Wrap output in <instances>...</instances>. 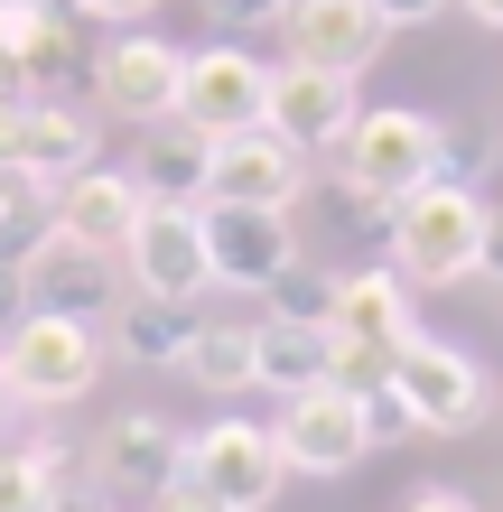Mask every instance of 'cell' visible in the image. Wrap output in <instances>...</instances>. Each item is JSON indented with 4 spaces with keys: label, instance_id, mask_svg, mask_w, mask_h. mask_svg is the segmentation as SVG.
I'll return each instance as SVG.
<instances>
[{
    "label": "cell",
    "instance_id": "7c38bea8",
    "mask_svg": "<svg viewBox=\"0 0 503 512\" xmlns=\"http://www.w3.org/2000/svg\"><path fill=\"white\" fill-rule=\"evenodd\" d=\"M280 38L299 66H336V75H364L382 56V10L373 0H280Z\"/></svg>",
    "mask_w": 503,
    "mask_h": 512
},
{
    "label": "cell",
    "instance_id": "5b68a950",
    "mask_svg": "<svg viewBox=\"0 0 503 512\" xmlns=\"http://www.w3.org/2000/svg\"><path fill=\"white\" fill-rule=\"evenodd\" d=\"M122 280L140 298H168V308H196L215 289V252H205V205H140L131 243H122Z\"/></svg>",
    "mask_w": 503,
    "mask_h": 512
},
{
    "label": "cell",
    "instance_id": "4dcf8cb0",
    "mask_svg": "<svg viewBox=\"0 0 503 512\" xmlns=\"http://www.w3.org/2000/svg\"><path fill=\"white\" fill-rule=\"evenodd\" d=\"M215 19H224V28H271L280 0H215Z\"/></svg>",
    "mask_w": 503,
    "mask_h": 512
},
{
    "label": "cell",
    "instance_id": "6da1fadb",
    "mask_svg": "<svg viewBox=\"0 0 503 512\" xmlns=\"http://www.w3.org/2000/svg\"><path fill=\"white\" fill-rule=\"evenodd\" d=\"M382 243H392L401 280L457 289V280H476V252H485V196L457 187V177H429L401 205H382Z\"/></svg>",
    "mask_w": 503,
    "mask_h": 512
},
{
    "label": "cell",
    "instance_id": "603a6c76",
    "mask_svg": "<svg viewBox=\"0 0 503 512\" xmlns=\"http://www.w3.org/2000/svg\"><path fill=\"white\" fill-rule=\"evenodd\" d=\"M47 243H56V187L47 177H19L0 196V270H28Z\"/></svg>",
    "mask_w": 503,
    "mask_h": 512
},
{
    "label": "cell",
    "instance_id": "d590c367",
    "mask_svg": "<svg viewBox=\"0 0 503 512\" xmlns=\"http://www.w3.org/2000/svg\"><path fill=\"white\" fill-rule=\"evenodd\" d=\"M19 112H28V94H0V159L19 149Z\"/></svg>",
    "mask_w": 503,
    "mask_h": 512
},
{
    "label": "cell",
    "instance_id": "74e56055",
    "mask_svg": "<svg viewBox=\"0 0 503 512\" xmlns=\"http://www.w3.org/2000/svg\"><path fill=\"white\" fill-rule=\"evenodd\" d=\"M10 410H19V401H10V373H0V419H10Z\"/></svg>",
    "mask_w": 503,
    "mask_h": 512
},
{
    "label": "cell",
    "instance_id": "9c48e42d",
    "mask_svg": "<svg viewBox=\"0 0 503 512\" xmlns=\"http://www.w3.org/2000/svg\"><path fill=\"white\" fill-rule=\"evenodd\" d=\"M177 94H187V47H168V38H112L103 47V66H94V103L112 112V122H168Z\"/></svg>",
    "mask_w": 503,
    "mask_h": 512
},
{
    "label": "cell",
    "instance_id": "83f0119b",
    "mask_svg": "<svg viewBox=\"0 0 503 512\" xmlns=\"http://www.w3.org/2000/svg\"><path fill=\"white\" fill-rule=\"evenodd\" d=\"M364 429H373V447H382V438H410V410H401V391H392V382L364 391Z\"/></svg>",
    "mask_w": 503,
    "mask_h": 512
},
{
    "label": "cell",
    "instance_id": "ab89813d",
    "mask_svg": "<svg viewBox=\"0 0 503 512\" xmlns=\"http://www.w3.org/2000/svg\"><path fill=\"white\" fill-rule=\"evenodd\" d=\"M0 10H10V0H0Z\"/></svg>",
    "mask_w": 503,
    "mask_h": 512
},
{
    "label": "cell",
    "instance_id": "8fae6325",
    "mask_svg": "<svg viewBox=\"0 0 503 512\" xmlns=\"http://www.w3.org/2000/svg\"><path fill=\"white\" fill-rule=\"evenodd\" d=\"M261 103H271V66L243 47H196L187 56V94H177V112L205 131V140H233L261 122Z\"/></svg>",
    "mask_w": 503,
    "mask_h": 512
},
{
    "label": "cell",
    "instance_id": "ffe728a7",
    "mask_svg": "<svg viewBox=\"0 0 503 512\" xmlns=\"http://www.w3.org/2000/svg\"><path fill=\"white\" fill-rule=\"evenodd\" d=\"M336 336L308 317H252V391H317Z\"/></svg>",
    "mask_w": 503,
    "mask_h": 512
},
{
    "label": "cell",
    "instance_id": "8d00e7d4",
    "mask_svg": "<svg viewBox=\"0 0 503 512\" xmlns=\"http://www.w3.org/2000/svg\"><path fill=\"white\" fill-rule=\"evenodd\" d=\"M466 19H485V28H503V0H457Z\"/></svg>",
    "mask_w": 503,
    "mask_h": 512
},
{
    "label": "cell",
    "instance_id": "3957f363",
    "mask_svg": "<svg viewBox=\"0 0 503 512\" xmlns=\"http://www.w3.org/2000/svg\"><path fill=\"white\" fill-rule=\"evenodd\" d=\"M438 177V122L429 112H401V103H382L364 112V122L345 131V196L354 205H401L410 187H429Z\"/></svg>",
    "mask_w": 503,
    "mask_h": 512
},
{
    "label": "cell",
    "instance_id": "7a4b0ae2",
    "mask_svg": "<svg viewBox=\"0 0 503 512\" xmlns=\"http://www.w3.org/2000/svg\"><path fill=\"white\" fill-rule=\"evenodd\" d=\"M0 373H10V401H28V410H66V401H84V391L103 382V326L28 308L10 336H0Z\"/></svg>",
    "mask_w": 503,
    "mask_h": 512
},
{
    "label": "cell",
    "instance_id": "4fadbf2b",
    "mask_svg": "<svg viewBox=\"0 0 503 512\" xmlns=\"http://www.w3.org/2000/svg\"><path fill=\"white\" fill-rule=\"evenodd\" d=\"M205 252H215V289H271L280 261H299V233H289L280 205H205Z\"/></svg>",
    "mask_w": 503,
    "mask_h": 512
},
{
    "label": "cell",
    "instance_id": "ba28073f",
    "mask_svg": "<svg viewBox=\"0 0 503 512\" xmlns=\"http://www.w3.org/2000/svg\"><path fill=\"white\" fill-rule=\"evenodd\" d=\"M308 187V149H289L271 122H252V131H233L205 149V205H299Z\"/></svg>",
    "mask_w": 503,
    "mask_h": 512
},
{
    "label": "cell",
    "instance_id": "484cf974",
    "mask_svg": "<svg viewBox=\"0 0 503 512\" xmlns=\"http://www.w3.org/2000/svg\"><path fill=\"white\" fill-rule=\"evenodd\" d=\"M47 494H56V475L28 447H0V512H47Z\"/></svg>",
    "mask_w": 503,
    "mask_h": 512
},
{
    "label": "cell",
    "instance_id": "4316f807",
    "mask_svg": "<svg viewBox=\"0 0 503 512\" xmlns=\"http://www.w3.org/2000/svg\"><path fill=\"white\" fill-rule=\"evenodd\" d=\"M150 512H224V503H215V494H205V485H196V475H187V466H177V475H168V485H150Z\"/></svg>",
    "mask_w": 503,
    "mask_h": 512
},
{
    "label": "cell",
    "instance_id": "836d02e7",
    "mask_svg": "<svg viewBox=\"0 0 503 512\" xmlns=\"http://www.w3.org/2000/svg\"><path fill=\"white\" fill-rule=\"evenodd\" d=\"M75 10H84V19H150L159 0H75Z\"/></svg>",
    "mask_w": 503,
    "mask_h": 512
},
{
    "label": "cell",
    "instance_id": "52a82bcc",
    "mask_svg": "<svg viewBox=\"0 0 503 512\" xmlns=\"http://www.w3.org/2000/svg\"><path fill=\"white\" fill-rule=\"evenodd\" d=\"M280 457L289 475H345V466H364L373 457V429H364V391H345V382H317V391H289V410H280Z\"/></svg>",
    "mask_w": 503,
    "mask_h": 512
},
{
    "label": "cell",
    "instance_id": "f35d334b",
    "mask_svg": "<svg viewBox=\"0 0 503 512\" xmlns=\"http://www.w3.org/2000/svg\"><path fill=\"white\" fill-rule=\"evenodd\" d=\"M10 187H19V168H10V159H0V196H10Z\"/></svg>",
    "mask_w": 503,
    "mask_h": 512
},
{
    "label": "cell",
    "instance_id": "9a60e30c",
    "mask_svg": "<svg viewBox=\"0 0 503 512\" xmlns=\"http://www.w3.org/2000/svg\"><path fill=\"white\" fill-rule=\"evenodd\" d=\"M140 205L150 196H140L131 168H75L66 187H56V233H66V243H94V252H122Z\"/></svg>",
    "mask_w": 503,
    "mask_h": 512
},
{
    "label": "cell",
    "instance_id": "f1b7e54d",
    "mask_svg": "<svg viewBox=\"0 0 503 512\" xmlns=\"http://www.w3.org/2000/svg\"><path fill=\"white\" fill-rule=\"evenodd\" d=\"M47 512H122V494L94 485V475H75V485H56V494H47Z\"/></svg>",
    "mask_w": 503,
    "mask_h": 512
},
{
    "label": "cell",
    "instance_id": "8992f818",
    "mask_svg": "<svg viewBox=\"0 0 503 512\" xmlns=\"http://www.w3.org/2000/svg\"><path fill=\"white\" fill-rule=\"evenodd\" d=\"M187 475H196L224 512H271L289 457H280L271 429H252V419H205V429L187 438Z\"/></svg>",
    "mask_w": 503,
    "mask_h": 512
},
{
    "label": "cell",
    "instance_id": "277c9868",
    "mask_svg": "<svg viewBox=\"0 0 503 512\" xmlns=\"http://www.w3.org/2000/svg\"><path fill=\"white\" fill-rule=\"evenodd\" d=\"M392 391H401V410H410V429H429V438H457V429H476V419L494 410V382L476 354H457V345H438L410 326L401 354H392Z\"/></svg>",
    "mask_w": 503,
    "mask_h": 512
},
{
    "label": "cell",
    "instance_id": "7402d4cb",
    "mask_svg": "<svg viewBox=\"0 0 503 512\" xmlns=\"http://www.w3.org/2000/svg\"><path fill=\"white\" fill-rule=\"evenodd\" d=\"M187 373L196 391H252V317H196Z\"/></svg>",
    "mask_w": 503,
    "mask_h": 512
},
{
    "label": "cell",
    "instance_id": "d6986e66",
    "mask_svg": "<svg viewBox=\"0 0 503 512\" xmlns=\"http://www.w3.org/2000/svg\"><path fill=\"white\" fill-rule=\"evenodd\" d=\"M410 326H420V317H410V280L392 261H382V270H345L327 336H345V345H401Z\"/></svg>",
    "mask_w": 503,
    "mask_h": 512
},
{
    "label": "cell",
    "instance_id": "ac0fdd59",
    "mask_svg": "<svg viewBox=\"0 0 503 512\" xmlns=\"http://www.w3.org/2000/svg\"><path fill=\"white\" fill-rule=\"evenodd\" d=\"M10 168H19V177H47V187H66L75 168H94V112H75V103H56V94H28Z\"/></svg>",
    "mask_w": 503,
    "mask_h": 512
},
{
    "label": "cell",
    "instance_id": "e575fe53",
    "mask_svg": "<svg viewBox=\"0 0 503 512\" xmlns=\"http://www.w3.org/2000/svg\"><path fill=\"white\" fill-rule=\"evenodd\" d=\"M476 280H503V215H485V252H476Z\"/></svg>",
    "mask_w": 503,
    "mask_h": 512
},
{
    "label": "cell",
    "instance_id": "2e32d148",
    "mask_svg": "<svg viewBox=\"0 0 503 512\" xmlns=\"http://www.w3.org/2000/svg\"><path fill=\"white\" fill-rule=\"evenodd\" d=\"M205 149H215V140H205L187 112H168V122H140L131 131V159L122 168L140 177L150 205H205Z\"/></svg>",
    "mask_w": 503,
    "mask_h": 512
},
{
    "label": "cell",
    "instance_id": "30bf717a",
    "mask_svg": "<svg viewBox=\"0 0 503 512\" xmlns=\"http://www.w3.org/2000/svg\"><path fill=\"white\" fill-rule=\"evenodd\" d=\"M261 122H271L289 149H345V131L364 122V103H354V75H336V66H289L271 75V103H261Z\"/></svg>",
    "mask_w": 503,
    "mask_h": 512
},
{
    "label": "cell",
    "instance_id": "44dd1931",
    "mask_svg": "<svg viewBox=\"0 0 503 512\" xmlns=\"http://www.w3.org/2000/svg\"><path fill=\"white\" fill-rule=\"evenodd\" d=\"M112 345H122V364H150V373H168V364H187V345H196V317L187 308H168V298H122L112 308Z\"/></svg>",
    "mask_w": 503,
    "mask_h": 512
},
{
    "label": "cell",
    "instance_id": "f546056e",
    "mask_svg": "<svg viewBox=\"0 0 503 512\" xmlns=\"http://www.w3.org/2000/svg\"><path fill=\"white\" fill-rule=\"evenodd\" d=\"M401 512H485V503L457 494V485H420V494H401Z\"/></svg>",
    "mask_w": 503,
    "mask_h": 512
},
{
    "label": "cell",
    "instance_id": "1f68e13d",
    "mask_svg": "<svg viewBox=\"0 0 503 512\" xmlns=\"http://www.w3.org/2000/svg\"><path fill=\"white\" fill-rule=\"evenodd\" d=\"M373 10H382V28H420V19L448 10V0H373Z\"/></svg>",
    "mask_w": 503,
    "mask_h": 512
},
{
    "label": "cell",
    "instance_id": "d4e9b609",
    "mask_svg": "<svg viewBox=\"0 0 503 512\" xmlns=\"http://www.w3.org/2000/svg\"><path fill=\"white\" fill-rule=\"evenodd\" d=\"M503 168V131L476 122V112H457V122H438V177H457V187H476V177Z\"/></svg>",
    "mask_w": 503,
    "mask_h": 512
},
{
    "label": "cell",
    "instance_id": "5bb4252c",
    "mask_svg": "<svg viewBox=\"0 0 503 512\" xmlns=\"http://www.w3.org/2000/svg\"><path fill=\"white\" fill-rule=\"evenodd\" d=\"M28 308L103 326L122 308V252H94V243H66V233H56V243L28 261Z\"/></svg>",
    "mask_w": 503,
    "mask_h": 512
},
{
    "label": "cell",
    "instance_id": "e0dca14e",
    "mask_svg": "<svg viewBox=\"0 0 503 512\" xmlns=\"http://www.w3.org/2000/svg\"><path fill=\"white\" fill-rule=\"evenodd\" d=\"M177 466H187V438H177L159 410H131V419H112L94 438V485H112V494H150Z\"/></svg>",
    "mask_w": 503,
    "mask_h": 512
},
{
    "label": "cell",
    "instance_id": "cb8c5ba5",
    "mask_svg": "<svg viewBox=\"0 0 503 512\" xmlns=\"http://www.w3.org/2000/svg\"><path fill=\"white\" fill-rule=\"evenodd\" d=\"M336 289H345L336 270H317V261L299 252V261H280V270H271L261 308H271V317H308V326H327V317H336Z\"/></svg>",
    "mask_w": 503,
    "mask_h": 512
},
{
    "label": "cell",
    "instance_id": "d6a6232c",
    "mask_svg": "<svg viewBox=\"0 0 503 512\" xmlns=\"http://www.w3.org/2000/svg\"><path fill=\"white\" fill-rule=\"evenodd\" d=\"M28 317V270H0V326Z\"/></svg>",
    "mask_w": 503,
    "mask_h": 512
}]
</instances>
